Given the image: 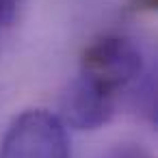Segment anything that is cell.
<instances>
[{
  "mask_svg": "<svg viewBox=\"0 0 158 158\" xmlns=\"http://www.w3.org/2000/svg\"><path fill=\"white\" fill-rule=\"evenodd\" d=\"M78 74L119 95L143 76V54L123 35H102L85 48Z\"/></svg>",
  "mask_w": 158,
  "mask_h": 158,
  "instance_id": "7a4b0ae2",
  "label": "cell"
},
{
  "mask_svg": "<svg viewBox=\"0 0 158 158\" xmlns=\"http://www.w3.org/2000/svg\"><path fill=\"white\" fill-rule=\"evenodd\" d=\"M0 158H69L67 126L50 110H24L7 128Z\"/></svg>",
  "mask_w": 158,
  "mask_h": 158,
  "instance_id": "6da1fadb",
  "label": "cell"
},
{
  "mask_svg": "<svg viewBox=\"0 0 158 158\" xmlns=\"http://www.w3.org/2000/svg\"><path fill=\"white\" fill-rule=\"evenodd\" d=\"M104 158H154V156L139 143H119L110 147L104 154Z\"/></svg>",
  "mask_w": 158,
  "mask_h": 158,
  "instance_id": "277c9868",
  "label": "cell"
},
{
  "mask_svg": "<svg viewBox=\"0 0 158 158\" xmlns=\"http://www.w3.org/2000/svg\"><path fill=\"white\" fill-rule=\"evenodd\" d=\"M18 7H20V0H0V31L13 22Z\"/></svg>",
  "mask_w": 158,
  "mask_h": 158,
  "instance_id": "5b68a950",
  "label": "cell"
},
{
  "mask_svg": "<svg viewBox=\"0 0 158 158\" xmlns=\"http://www.w3.org/2000/svg\"><path fill=\"white\" fill-rule=\"evenodd\" d=\"M115 106V93L78 74L61 98V121L76 130H98L113 119Z\"/></svg>",
  "mask_w": 158,
  "mask_h": 158,
  "instance_id": "3957f363",
  "label": "cell"
}]
</instances>
